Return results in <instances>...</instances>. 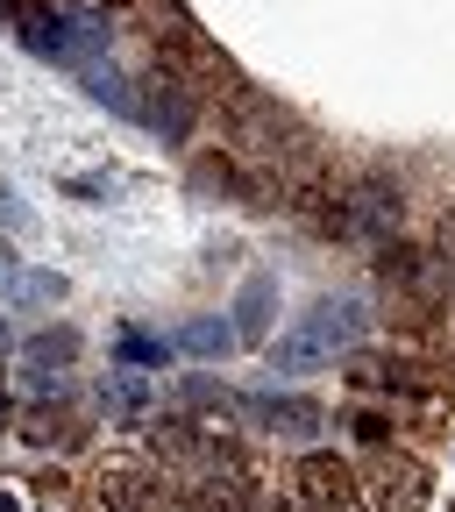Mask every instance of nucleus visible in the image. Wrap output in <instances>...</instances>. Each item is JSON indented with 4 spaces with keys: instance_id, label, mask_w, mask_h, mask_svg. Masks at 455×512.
I'll use <instances>...</instances> for the list:
<instances>
[{
    "instance_id": "nucleus-15",
    "label": "nucleus",
    "mask_w": 455,
    "mask_h": 512,
    "mask_svg": "<svg viewBox=\"0 0 455 512\" xmlns=\"http://www.w3.org/2000/svg\"><path fill=\"white\" fill-rule=\"evenodd\" d=\"M79 72H86V86H93V100H100V107H114V114L136 121V86H128L121 72H107V64H79Z\"/></svg>"
},
{
    "instance_id": "nucleus-16",
    "label": "nucleus",
    "mask_w": 455,
    "mask_h": 512,
    "mask_svg": "<svg viewBox=\"0 0 455 512\" xmlns=\"http://www.w3.org/2000/svg\"><path fill=\"white\" fill-rule=\"evenodd\" d=\"M114 356H121L128 370H157V363H171V342H157V335H143V328H128V335L114 342Z\"/></svg>"
},
{
    "instance_id": "nucleus-12",
    "label": "nucleus",
    "mask_w": 455,
    "mask_h": 512,
    "mask_svg": "<svg viewBox=\"0 0 455 512\" xmlns=\"http://www.w3.org/2000/svg\"><path fill=\"white\" fill-rule=\"evenodd\" d=\"M192 192H242L249 207H264V200H256V185H249L228 157H200V164H192Z\"/></svg>"
},
{
    "instance_id": "nucleus-10",
    "label": "nucleus",
    "mask_w": 455,
    "mask_h": 512,
    "mask_svg": "<svg viewBox=\"0 0 455 512\" xmlns=\"http://www.w3.org/2000/svg\"><path fill=\"white\" fill-rule=\"evenodd\" d=\"M377 498H384V512H420L427 505V470L420 463H384Z\"/></svg>"
},
{
    "instance_id": "nucleus-2",
    "label": "nucleus",
    "mask_w": 455,
    "mask_h": 512,
    "mask_svg": "<svg viewBox=\"0 0 455 512\" xmlns=\"http://www.w3.org/2000/svg\"><path fill=\"white\" fill-rule=\"evenodd\" d=\"M157 57L171 64V79L185 86V79H214V86H235V72H228V57L214 50V43H200L185 22H164V36H157Z\"/></svg>"
},
{
    "instance_id": "nucleus-20",
    "label": "nucleus",
    "mask_w": 455,
    "mask_h": 512,
    "mask_svg": "<svg viewBox=\"0 0 455 512\" xmlns=\"http://www.w3.org/2000/svg\"><path fill=\"white\" fill-rule=\"evenodd\" d=\"M107 8H136V0H107Z\"/></svg>"
},
{
    "instance_id": "nucleus-8",
    "label": "nucleus",
    "mask_w": 455,
    "mask_h": 512,
    "mask_svg": "<svg viewBox=\"0 0 455 512\" xmlns=\"http://www.w3.org/2000/svg\"><path fill=\"white\" fill-rule=\"evenodd\" d=\"M185 512H256V491L242 477H207L185 491Z\"/></svg>"
},
{
    "instance_id": "nucleus-17",
    "label": "nucleus",
    "mask_w": 455,
    "mask_h": 512,
    "mask_svg": "<svg viewBox=\"0 0 455 512\" xmlns=\"http://www.w3.org/2000/svg\"><path fill=\"white\" fill-rule=\"evenodd\" d=\"M441 242H448V256H455V207H448V221H441Z\"/></svg>"
},
{
    "instance_id": "nucleus-11",
    "label": "nucleus",
    "mask_w": 455,
    "mask_h": 512,
    "mask_svg": "<svg viewBox=\"0 0 455 512\" xmlns=\"http://www.w3.org/2000/svg\"><path fill=\"white\" fill-rule=\"evenodd\" d=\"M100 498H107V512H157V491L136 470H107L100 477Z\"/></svg>"
},
{
    "instance_id": "nucleus-3",
    "label": "nucleus",
    "mask_w": 455,
    "mask_h": 512,
    "mask_svg": "<svg viewBox=\"0 0 455 512\" xmlns=\"http://www.w3.org/2000/svg\"><path fill=\"white\" fill-rule=\"evenodd\" d=\"M292 484H299V498H306L313 512H342V505L356 498V470H349L342 456H328V448H313V456H299Z\"/></svg>"
},
{
    "instance_id": "nucleus-4",
    "label": "nucleus",
    "mask_w": 455,
    "mask_h": 512,
    "mask_svg": "<svg viewBox=\"0 0 455 512\" xmlns=\"http://www.w3.org/2000/svg\"><path fill=\"white\" fill-rule=\"evenodd\" d=\"M136 121L178 143L185 128H192V100L178 93V79H143V86H136Z\"/></svg>"
},
{
    "instance_id": "nucleus-7",
    "label": "nucleus",
    "mask_w": 455,
    "mask_h": 512,
    "mask_svg": "<svg viewBox=\"0 0 455 512\" xmlns=\"http://www.w3.org/2000/svg\"><path fill=\"white\" fill-rule=\"evenodd\" d=\"M271 299H278V285H271L264 271L235 292V342H264V335H271Z\"/></svg>"
},
{
    "instance_id": "nucleus-19",
    "label": "nucleus",
    "mask_w": 455,
    "mask_h": 512,
    "mask_svg": "<svg viewBox=\"0 0 455 512\" xmlns=\"http://www.w3.org/2000/svg\"><path fill=\"white\" fill-rule=\"evenodd\" d=\"M0 349H8V320H0Z\"/></svg>"
},
{
    "instance_id": "nucleus-9",
    "label": "nucleus",
    "mask_w": 455,
    "mask_h": 512,
    "mask_svg": "<svg viewBox=\"0 0 455 512\" xmlns=\"http://www.w3.org/2000/svg\"><path fill=\"white\" fill-rule=\"evenodd\" d=\"M242 413L278 427V434H313L320 427V406H306V399H242Z\"/></svg>"
},
{
    "instance_id": "nucleus-14",
    "label": "nucleus",
    "mask_w": 455,
    "mask_h": 512,
    "mask_svg": "<svg viewBox=\"0 0 455 512\" xmlns=\"http://www.w3.org/2000/svg\"><path fill=\"white\" fill-rule=\"evenodd\" d=\"M228 342H235V328H228L221 313L185 320V328H178V349H192V356H228Z\"/></svg>"
},
{
    "instance_id": "nucleus-18",
    "label": "nucleus",
    "mask_w": 455,
    "mask_h": 512,
    "mask_svg": "<svg viewBox=\"0 0 455 512\" xmlns=\"http://www.w3.org/2000/svg\"><path fill=\"white\" fill-rule=\"evenodd\" d=\"M0 512H22V505H15V498H8V491H0Z\"/></svg>"
},
{
    "instance_id": "nucleus-1",
    "label": "nucleus",
    "mask_w": 455,
    "mask_h": 512,
    "mask_svg": "<svg viewBox=\"0 0 455 512\" xmlns=\"http://www.w3.org/2000/svg\"><path fill=\"white\" fill-rule=\"evenodd\" d=\"M363 306L356 299H320L313 313H299L292 328H285V342L271 349V370L278 377H299V370H320V363H335V356H349L356 342H363Z\"/></svg>"
},
{
    "instance_id": "nucleus-13",
    "label": "nucleus",
    "mask_w": 455,
    "mask_h": 512,
    "mask_svg": "<svg viewBox=\"0 0 455 512\" xmlns=\"http://www.w3.org/2000/svg\"><path fill=\"white\" fill-rule=\"evenodd\" d=\"M22 356L36 363V377H50V370L64 377V363H72V356H79V335H72V328H50V335H36V342H22Z\"/></svg>"
},
{
    "instance_id": "nucleus-5",
    "label": "nucleus",
    "mask_w": 455,
    "mask_h": 512,
    "mask_svg": "<svg viewBox=\"0 0 455 512\" xmlns=\"http://www.w3.org/2000/svg\"><path fill=\"white\" fill-rule=\"evenodd\" d=\"M342 228H349V235H384V228H399V192H392V185H356L349 200H342Z\"/></svg>"
},
{
    "instance_id": "nucleus-21",
    "label": "nucleus",
    "mask_w": 455,
    "mask_h": 512,
    "mask_svg": "<svg viewBox=\"0 0 455 512\" xmlns=\"http://www.w3.org/2000/svg\"><path fill=\"white\" fill-rule=\"evenodd\" d=\"M0 427H8V399H0Z\"/></svg>"
},
{
    "instance_id": "nucleus-6",
    "label": "nucleus",
    "mask_w": 455,
    "mask_h": 512,
    "mask_svg": "<svg viewBox=\"0 0 455 512\" xmlns=\"http://www.w3.org/2000/svg\"><path fill=\"white\" fill-rule=\"evenodd\" d=\"M0 299H15V306H57L64 299V278L57 271H29L22 256L0 249Z\"/></svg>"
}]
</instances>
